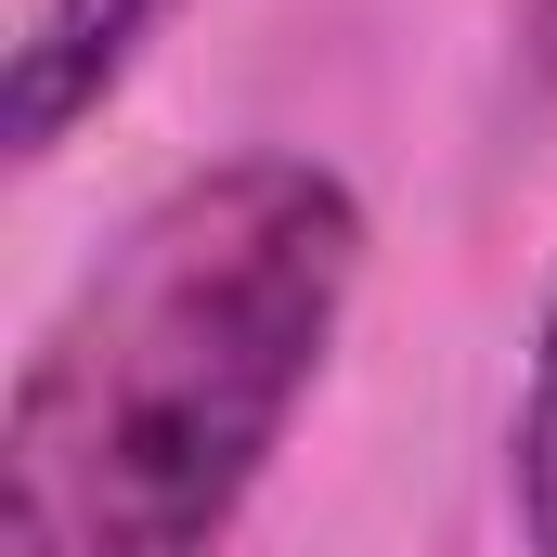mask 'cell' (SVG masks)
Returning a JSON list of instances; mask_svg holds the SVG:
<instances>
[{
  "mask_svg": "<svg viewBox=\"0 0 557 557\" xmlns=\"http://www.w3.org/2000/svg\"><path fill=\"white\" fill-rule=\"evenodd\" d=\"M363 285L324 156L182 169L39 324L0 428V557H221Z\"/></svg>",
  "mask_w": 557,
  "mask_h": 557,
  "instance_id": "6da1fadb",
  "label": "cell"
},
{
  "mask_svg": "<svg viewBox=\"0 0 557 557\" xmlns=\"http://www.w3.org/2000/svg\"><path fill=\"white\" fill-rule=\"evenodd\" d=\"M156 26H169V0H39L13 39V91H0L13 156H52L78 117H104V91L143 65Z\"/></svg>",
  "mask_w": 557,
  "mask_h": 557,
  "instance_id": "7a4b0ae2",
  "label": "cell"
},
{
  "mask_svg": "<svg viewBox=\"0 0 557 557\" xmlns=\"http://www.w3.org/2000/svg\"><path fill=\"white\" fill-rule=\"evenodd\" d=\"M506 493H519V545L557 557V311L532 337V389H519V454H506Z\"/></svg>",
  "mask_w": 557,
  "mask_h": 557,
  "instance_id": "3957f363",
  "label": "cell"
},
{
  "mask_svg": "<svg viewBox=\"0 0 557 557\" xmlns=\"http://www.w3.org/2000/svg\"><path fill=\"white\" fill-rule=\"evenodd\" d=\"M519 39H532V78L557 91V0H532V26H519Z\"/></svg>",
  "mask_w": 557,
  "mask_h": 557,
  "instance_id": "277c9868",
  "label": "cell"
}]
</instances>
